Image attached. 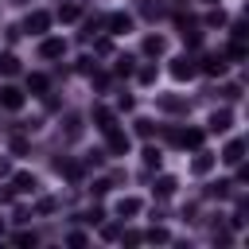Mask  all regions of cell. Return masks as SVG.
Returning a JSON list of instances; mask_svg holds the SVG:
<instances>
[{"label":"cell","mask_w":249,"mask_h":249,"mask_svg":"<svg viewBox=\"0 0 249 249\" xmlns=\"http://www.w3.org/2000/svg\"><path fill=\"white\" fill-rule=\"evenodd\" d=\"M195 70H198V66H195V58H191V54H179V58H171V74H175L179 82H183V78H195Z\"/></svg>","instance_id":"cell-4"},{"label":"cell","mask_w":249,"mask_h":249,"mask_svg":"<svg viewBox=\"0 0 249 249\" xmlns=\"http://www.w3.org/2000/svg\"><path fill=\"white\" fill-rule=\"evenodd\" d=\"M144 241H152V245H167V241H171V233H167L163 226H152V230L144 233Z\"/></svg>","instance_id":"cell-18"},{"label":"cell","mask_w":249,"mask_h":249,"mask_svg":"<svg viewBox=\"0 0 249 249\" xmlns=\"http://www.w3.org/2000/svg\"><path fill=\"white\" fill-rule=\"evenodd\" d=\"M140 82L152 86V82H156V66H144V70H140Z\"/></svg>","instance_id":"cell-28"},{"label":"cell","mask_w":249,"mask_h":249,"mask_svg":"<svg viewBox=\"0 0 249 249\" xmlns=\"http://www.w3.org/2000/svg\"><path fill=\"white\" fill-rule=\"evenodd\" d=\"M171 144H183V148H202V128H183V132H167Z\"/></svg>","instance_id":"cell-1"},{"label":"cell","mask_w":249,"mask_h":249,"mask_svg":"<svg viewBox=\"0 0 249 249\" xmlns=\"http://www.w3.org/2000/svg\"><path fill=\"white\" fill-rule=\"evenodd\" d=\"M66 132H70V136H78V132H82V121H78V117H74V113H70V117H66Z\"/></svg>","instance_id":"cell-27"},{"label":"cell","mask_w":249,"mask_h":249,"mask_svg":"<svg viewBox=\"0 0 249 249\" xmlns=\"http://www.w3.org/2000/svg\"><path fill=\"white\" fill-rule=\"evenodd\" d=\"M105 140H109V152H113V156H124V152H128V136H124L121 128H109Z\"/></svg>","instance_id":"cell-6"},{"label":"cell","mask_w":249,"mask_h":249,"mask_svg":"<svg viewBox=\"0 0 249 249\" xmlns=\"http://www.w3.org/2000/svg\"><path fill=\"white\" fill-rule=\"evenodd\" d=\"M35 241H39V237H35V233H27V230H23V233H16V245H35Z\"/></svg>","instance_id":"cell-30"},{"label":"cell","mask_w":249,"mask_h":249,"mask_svg":"<svg viewBox=\"0 0 249 249\" xmlns=\"http://www.w3.org/2000/svg\"><path fill=\"white\" fill-rule=\"evenodd\" d=\"M47 86H51L47 74H27V89H31V93H47Z\"/></svg>","instance_id":"cell-19"},{"label":"cell","mask_w":249,"mask_h":249,"mask_svg":"<svg viewBox=\"0 0 249 249\" xmlns=\"http://www.w3.org/2000/svg\"><path fill=\"white\" fill-rule=\"evenodd\" d=\"M163 51H167V39H163V35H148V39H144V54H148V58H160Z\"/></svg>","instance_id":"cell-10"},{"label":"cell","mask_w":249,"mask_h":249,"mask_svg":"<svg viewBox=\"0 0 249 249\" xmlns=\"http://www.w3.org/2000/svg\"><path fill=\"white\" fill-rule=\"evenodd\" d=\"M117 74H121V78H128V74H132V58H128V54H124V58H117Z\"/></svg>","instance_id":"cell-25"},{"label":"cell","mask_w":249,"mask_h":249,"mask_svg":"<svg viewBox=\"0 0 249 249\" xmlns=\"http://www.w3.org/2000/svg\"><path fill=\"white\" fill-rule=\"evenodd\" d=\"M117 214H121V218L140 214V198H121V202H117Z\"/></svg>","instance_id":"cell-17"},{"label":"cell","mask_w":249,"mask_h":249,"mask_svg":"<svg viewBox=\"0 0 249 249\" xmlns=\"http://www.w3.org/2000/svg\"><path fill=\"white\" fill-rule=\"evenodd\" d=\"M144 163L148 167H160V148H144Z\"/></svg>","instance_id":"cell-26"},{"label":"cell","mask_w":249,"mask_h":249,"mask_svg":"<svg viewBox=\"0 0 249 249\" xmlns=\"http://www.w3.org/2000/svg\"><path fill=\"white\" fill-rule=\"evenodd\" d=\"M93 121H97V128H101V132H109V128H117V117H113V113H109L105 105H97V109H93Z\"/></svg>","instance_id":"cell-13"},{"label":"cell","mask_w":249,"mask_h":249,"mask_svg":"<svg viewBox=\"0 0 249 249\" xmlns=\"http://www.w3.org/2000/svg\"><path fill=\"white\" fill-rule=\"evenodd\" d=\"M39 54L43 58H62L66 54V39H43L39 43Z\"/></svg>","instance_id":"cell-5"},{"label":"cell","mask_w":249,"mask_h":249,"mask_svg":"<svg viewBox=\"0 0 249 249\" xmlns=\"http://www.w3.org/2000/svg\"><path fill=\"white\" fill-rule=\"evenodd\" d=\"M0 175H8V163H4V160H0Z\"/></svg>","instance_id":"cell-33"},{"label":"cell","mask_w":249,"mask_h":249,"mask_svg":"<svg viewBox=\"0 0 249 249\" xmlns=\"http://www.w3.org/2000/svg\"><path fill=\"white\" fill-rule=\"evenodd\" d=\"M0 237H4V222H0Z\"/></svg>","instance_id":"cell-35"},{"label":"cell","mask_w":249,"mask_h":249,"mask_svg":"<svg viewBox=\"0 0 249 249\" xmlns=\"http://www.w3.org/2000/svg\"><path fill=\"white\" fill-rule=\"evenodd\" d=\"M160 109H167V113H187V101H183V97L163 93V97H160Z\"/></svg>","instance_id":"cell-15"},{"label":"cell","mask_w":249,"mask_h":249,"mask_svg":"<svg viewBox=\"0 0 249 249\" xmlns=\"http://www.w3.org/2000/svg\"><path fill=\"white\" fill-rule=\"evenodd\" d=\"M222 97H226V101H237V97H241V86H226Z\"/></svg>","instance_id":"cell-29"},{"label":"cell","mask_w":249,"mask_h":249,"mask_svg":"<svg viewBox=\"0 0 249 249\" xmlns=\"http://www.w3.org/2000/svg\"><path fill=\"white\" fill-rule=\"evenodd\" d=\"M0 105H4V109H23V89L4 86V89H0Z\"/></svg>","instance_id":"cell-7"},{"label":"cell","mask_w":249,"mask_h":249,"mask_svg":"<svg viewBox=\"0 0 249 249\" xmlns=\"http://www.w3.org/2000/svg\"><path fill=\"white\" fill-rule=\"evenodd\" d=\"M0 74H19V58L16 54H0Z\"/></svg>","instance_id":"cell-21"},{"label":"cell","mask_w":249,"mask_h":249,"mask_svg":"<svg viewBox=\"0 0 249 249\" xmlns=\"http://www.w3.org/2000/svg\"><path fill=\"white\" fill-rule=\"evenodd\" d=\"M105 27H109V35H124V31H132V16L128 12H113L105 19Z\"/></svg>","instance_id":"cell-3"},{"label":"cell","mask_w":249,"mask_h":249,"mask_svg":"<svg viewBox=\"0 0 249 249\" xmlns=\"http://www.w3.org/2000/svg\"><path fill=\"white\" fill-rule=\"evenodd\" d=\"M78 16H82V8H78V4H62V8H58V19H62V23H74Z\"/></svg>","instance_id":"cell-20"},{"label":"cell","mask_w":249,"mask_h":249,"mask_svg":"<svg viewBox=\"0 0 249 249\" xmlns=\"http://www.w3.org/2000/svg\"><path fill=\"white\" fill-rule=\"evenodd\" d=\"M175 187H179V183H175V175H160V179H156V195H160V198H171V195H175Z\"/></svg>","instance_id":"cell-14"},{"label":"cell","mask_w":249,"mask_h":249,"mask_svg":"<svg viewBox=\"0 0 249 249\" xmlns=\"http://www.w3.org/2000/svg\"><path fill=\"white\" fill-rule=\"evenodd\" d=\"M210 167H214V156H210V152H198V156H195V163H191V171H195V175H206Z\"/></svg>","instance_id":"cell-16"},{"label":"cell","mask_w":249,"mask_h":249,"mask_svg":"<svg viewBox=\"0 0 249 249\" xmlns=\"http://www.w3.org/2000/svg\"><path fill=\"white\" fill-rule=\"evenodd\" d=\"M206 23H210V27H222V23H226V12H222V8H214V12L206 16Z\"/></svg>","instance_id":"cell-23"},{"label":"cell","mask_w":249,"mask_h":249,"mask_svg":"<svg viewBox=\"0 0 249 249\" xmlns=\"http://www.w3.org/2000/svg\"><path fill=\"white\" fill-rule=\"evenodd\" d=\"M222 160L237 167V163L245 160V140H230V144H226V152H222Z\"/></svg>","instance_id":"cell-9"},{"label":"cell","mask_w":249,"mask_h":249,"mask_svg":"<svg viewBox=\"0 0 249 249\" xmlns=\"http://www.w3.org/2000/svg\"><path fill=\"white\" fill-rule=\"evenodd\" d=\"M35 210H39V214H51V210H54V198H43V202H39Z\"/></svg>","instance_id":"cell-32"},{"label":"cell","mask_w":249,"mask_h":249,"mask_svg":"<svg viewBox=\"0 0 249 249\" xmlns=\"http://www.w3.org/2000/svg\"><path fill=\"white\" fill-rule=\"evenodd\" d=\"M230 124H233V113L230 109H214L210 113V132H226Z\"/></svg>","instance_id":"cell-8"},{"label":"cell","mask_w":249,"mask_h":249,"mask_svg":"<svg viewBox=\"0 0 249 249\" xmlns=\"http://www.w3.org/2000/svg\"><path fill=\"white\" fill-rule=\"evenodd\" d=\"M140 241H144V233H136V230H128V233H124V245H140Z\"/></svg>","instance_id":"cell-31"},{"label":"cell","mask_w":249,"mask_h":249,"mask_svg":"<svg viewBox=\"0 0 249 249\" xmlns=\"http://www.w3.org/2000/svg\"><path fill=\"white\" fill-rule=\"evenodd\" d=\"M47 27H51V12H31L23 23V31H31V35H47Z\"/></svg>","instance_id":"cell-2"},{"label":"cell","mask_w":249,"mask_h":249,"mask_svg":"<svg viewBox=\"0 0 249 249\" xmlns=\"http://www.w3.org/2000/svg\"><path fill=\"white\" fill-rule=\"evenodd\" d=\"M245 54H249V51H245V43H237V39H233V47H230V58H233V62H241Z\"/></svg>","instance_id":"cell-24"},{"label":"cell","mask_w":249,"mask_h":249,"mask_svg":"<svg viewBox=\"0 0 249 249\" xmlns=\"http://www.w3.org/2000/svg\"><path fill=\"white\" fill-rule=\"evenodd\" d=\"M226 66H230V62H226V54H210V58L202 62V70H206L210 78H222V74H226Z\"/></svg>","instance_id":"cell-11"},{"label":"cell","mask_w":249,"mask_h":249,"mask_svg":"<svg viewBox=\"0 0 249 249\" xmlns=\"http://www.w3.org/2000/svg\"><path fill=\"white\" fill-rule=\"evenodd\" d=\"M12 4H27V0H12Z\"/></svg>","instance_id":"cell-34"},{"label":"cell","mask_w":249,"mask_h":249,"mask_svg":"<svg viewBox=\"0 0 249 249\" xmlns=\"http://www.w3.org/2000/svg\"><path fill=\"white\" fill-rule=\"evenodd\" d=\"M206 4H218V0H206Z\"/></svg>","instance_id":"cell-36"},{"label":"cell","mask_w":249,"mask_h":249,"mask_svg":"<svg viewBox=\"0 0 249 249\" xmlns=\"http://www.w3.org/2000/svg\"><path fill=\"white\" fill-rule=\"evenodd\" d=\"M152 132H156V124H152V121H144V117H140V121H136V136H144V140H148V136H152Z\"/></svg>","instance_id":"cell-22"},{"label":"cell","mask_w":249,"mask_h":249,"mask_svg":"<svg viewBox=\"0 0 249 249\" xmlns=\"http://www.w3.org/2000/svg\"><path fill=\"white\" fill-rule=\"evenodd\" d=\"M12 191H19V195L35 191V175H31V171H16V175H12Z\"/></svg>","instance_id":"cell-12"}]
</instances>
